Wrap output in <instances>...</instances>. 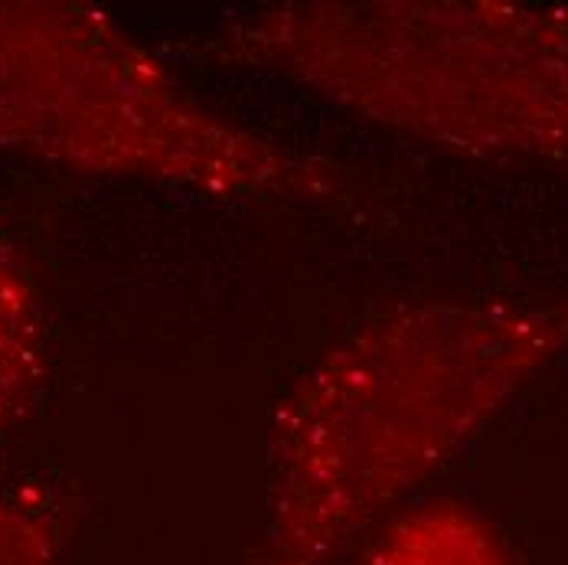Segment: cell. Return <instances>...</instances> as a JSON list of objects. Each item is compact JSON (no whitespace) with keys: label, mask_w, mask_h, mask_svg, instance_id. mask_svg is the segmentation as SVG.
Listing matches in <instances>:
<instances>
[{"label":"cell","mask_w":568,"mask_h":565,"mask_svg":"<svg viewBox=\"0 0 568 565\" xmlns=\"http://www.w3.org/2000/svg\"><path fill=\"white\" fill-rule=\"evenodd\" d=\"M369 565H504L494 539L455 513H425L398 523Z\"/></svg>","instance_id":"7a4b0ae2"},{"label":"cell","mask_w":568,"mask_h":565,"mask_svg":"<svg viewBox=\"0 0 568 565\" xmlns=\"http://www.w3.org/2000/svg\"><path fill=\"white\" fill-rule=\"evenodd\" d=\"M448 324L452 317L389 324V376H383V334H373L379 380H369L363 346L337 353V366L311 380L284 432V504L272 565H324L356 523L438 461L435 454L504 386L507 363L494 366V353L470 350L484 327L467 321L418 380Z\"/></svg>","instance_id":"6da1fadb"}]
</instances>
